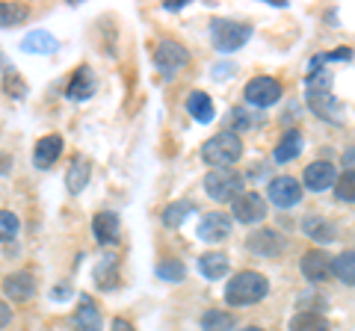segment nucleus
Segmentation results:
<instances>
[{
  "instance_id": "f257e3e1",
  "label": "nucleus",
  "mask_w": 355,
  "mask_h": 331,
  "mask_svg": "<svg viewBox=\"0 0 355 331\" xmlns=\"http://www.w3.org/2000/svg\"><path fill=\"white\" fill-rule=\"evenodd\" d=\"M266 293H270V281H266L261 272L246 269V272H237L234 278L228 281L225 302L228 305H254V302H261Z\"/></svg>"
},
{
  "instance_id": "423d86ee",
  "label": "nucleus",
  "mask_w": 355,
  "mask_h": 331,
  "mask_svg": "<svg viewBox=\"0 0 355 331\" xmlns=\"http://www.w3.org/2000/svg\"><path fill=\"white\" fill-rule=\"evenodd\" d=\"M243 95H246V104L249 107H272V104H279L282 101V83L279 80H272V77H254V80L246 83V89H243Z\"/></svg>"
},
{
  "instance_id": "f704fd0d",
  "label": "nucleus",
  "mask_w": 355,
  "mask_h": 331,
  "mask_svg": "<svg viewBox=\"0 0 355 331\" xmlns=\"http://www.w3.org/2000/svg\"><path fill=\"white\" fill-rule=\"evenodd\" d=\"M335 60H352V51H349V48H335L331 53H323V57H314V60H311V71H314L317 65H326V62H335Z\"/></svg>"
},
{
  "instance_id": "72a5a7b5",
  "label": "nucleus",
  "mask_w": 355,
  "mask_h": 331,
  "mask_svg": "<svg viewBox=\"0 0 355 331\" xmlns=\"http://www.w3.org/2000/svg\"><path fill=\"white\" fill-rule=\"evenodd\" d=\"M27 18V9L24 6H9V3H0V24L3 27H12L18 21Z\"/></svg>"
},
{
  "instance_id": "7ed1b4c3",
  "label": "nucleus",
  "mask_w": 355,
  "mask_h": 331,
  "mask_svg": "<svg viewBox=\"0 0 355 331\" xmlns=\"http://www.w3.org/2000/svg\"><path fill=\"white\" fill-rule=\"evenodd\" d=\"M308 104L317 116H323L329 121L340 125V116H338V104L331 98V74L329 71H311L308 74Z\"/></svg>"
},
{
  "instance_id": "0eeeda50",
  "label": "nucleus",
  "mask_w": 355,
  "mask_h": 331,
  "mask_svg": "<svg viewBox=\"0 0 355 331\" xmlns=\"http://www.w3.org/2000/svg\"><path fill=\"white\" fill-rule=\"evenodd\" d=\"M266 195H270V202L275 207H293L302 202V184L291 175H284V178H272L270 186H266Z\"/></svg>"
},
{
  "instance_id": "9b49d317",
  "label": "nucleus",
  "mask_w": 355,
  "mask_h": 331,
  "mask_svg": "<svg viewBox=\"0 0 355 331\" xmlns=\"http://www.w3.org/2000/svg\"><path fill=\"white\" fill-rule=\"evenodd\" d=\"M335 181H338V169L329 160H317L305 169V186L311 193H326L329 186H335Z\"/></svg>"
},
{
  "instance_id": "39448f33",
  "label": "nucleus",
  "mask_w": 355,
  "mask_h": 331,
  "mask_svg": "<svg viewBox=\"0 0 355 331\" xmlns=\"http://www.w3.org/2000/svg\"><path fill=\"white\" fill-rule=\"evenodd\" d=\"M252 36V27L249 24H240V21H225V18H216L210 24V39H214V48L222 53H234L249 42Z\"/></svg>"
},
{
  "instance_id": "f8f14e48",
  "label": "nucleus",
  "mask_w": 355,
  "mask_h": 331,
  "mask_svg": "<svg viewBox=\"0 0 355 331\" xmlns=\"http://www.w3.org/2000/svg\"><path fill=\"white\" fill-rule=\"evenodd\" d=\"M228 234H231V216L219 213V211L205 213L202 222H198V237L207 240V242H222Z\"/></svg>"
},
{
  "instance_id": "5701e85b",
  "label": "nucleus",
  "mask_w": 355,
  "mask_h": 331,
  "mask_svg": "<svg viewBox=\"0 0 355 331\" xmlns=\"http://www.w3.org/2000/svg\"><path fill=\"white\" fill-rule=\"evenodd\" d=\"M302 228H305V234H308L311 240H317V242H331V240H335V234H338L335 225L326 222L323 216H314V213L305 216Z\"/></svg>"
},
{
  "instance_id": "4468645a",
  "label": "nucleus",
  "mask_w": 355,
  "mask_h": 331,
  "mask_svg": "<svg viewBox=\"0 0 355 331\" xmlns=\"http://www.w3.org/2000/svg\"><path fill=\"white\" fill-rule=\"evenodd\" d=\"M71 325L74 331H101V314H98V305L89 299V296H80V305L71 316Z\"/></svg>"
},
{
  "instance_id": "412c9836",
  "label": "nucleus",
  "mask_w": 355,
  "mask_h": 331,
  "mask_svg": "<svg viewBox=\"0 0 355 331\" xmlns=\"http://www.w3.org/2000/svg\"><path fill=\"white\" fill-rule=\"evenodd\" d=\"M21 51H27V53H53L57 51V39H53L48 30H33V33L24 36V42H21Z\"/></svg>"
},
{
  "instance_id": "c9c22d12",
  "label": "nucleus",
  "mask_w": 355,
  "mask_h": 331,
  "mask_svg": "<svg viewBox=\"0 0 355 331\" xmlns=\"http://www.w3.org/2000/svg\"><path fill=\"white\" fill-rule=\"evenodd\" d=\"M110 331H133V325L128 323V319L119 316V319H113V328H110Z\"/></svg>"
},
{
  "instance_id": "2eb2a0df",
  "label": "nucleus",
  "mask_w": 355,
  "mask_h": 331,
  "mask_svg": "<svg viewBox=\"0 0 355 331\" xmlns=\"http://www.w3.org/2000/svg\"><path fill=\"white\" fill-rule=\"evenodd\" d=\"M3 290L12 302H27V299H33V293H36V278H33L30 272H15L3 281Z\"/></svg>"
},
{
  "instance_id": "ddd939ff",
  "label": "nucleus",
  "mask_w": 355,
  "mask_h": 331,
  "mask_svg": "<svg viewBox=\"0 0 355 331\" xmlns=\"http://www.w3.org/2000/svg\"><path fill=\"white\" fill-rule=\"evenodd\" d=\"M62 154V136L60 134H48L36 142V151H33V163H36V169H51L57 157Z\"/></svg>"
},
{
  "instance_id": "4c0bfd02",
  "label": "nucleus",
  "mask_w": 355,
  "mask_h": 331,
  "mask_svg": "<svg viewBox=\"0 0 355 331\" xmlns=\"http://www.w3.org/2000/svg\"><path fill=\"white\" fill-rule=\"evenodd\" d=\"M187 3H184V0H178V3H175V0H169V3H166V9H172V12H175V9H184Z\"/></svg>"
},
{
  "instance_id": "c85d7f7f",
  "label": "nucleus",
  "mask_w": 355,
  "mask_h": 331,
  "mask_svg": "<svg viewBox=\"0 0 355 331\" xmlns=\"http://www.w3.org/2000/svg\"><path fill=\"white\" fill-rule=\"evenodd\" d=\"M234 328V316L228 311H207L202 316V331H231Z\"/></svg>"
},
{
  "instance_id": "7c9ffc66",
  "label": "nucleus",
  "mask_w": 355,
  "mask_h": 331,
  "mask_svg": "<svg viewBox=\"0 0 355 331\" xmlns=\"http://www.w3.org/2000/svg\"><path fill=\"white\" fill-rule=\"evenodd\" d=\"M261 121V116H254V113H249L246 107H237V109H231V127L234 130H249V127H254Z\"/></svg>"
},
{
  "instance_id": "58836bf2",
  "label": "nucleus",
  "mask_w": 355,
  "mask_h": 331,
  "mask_svg": "<svg viewBox=\"0 0 355 331\" xmlns=\"http://www.w3.org/2000/svg\"><path fill=\"white\" fill-rule=\"evenodd\" d=\"M347 163H355V148H352V151L347 154Z\"/></svg>"
},
{
  "instance_id": "6ab92c4d",
  "label": "nucleus",
  "mask_w": 355,
  "mask_h": 331,
  "mask_svg": "<svg viewBox=\"0 0 355 331\" xmlns=\"http://www.w3.org/2000/svg\"><path fill=\"white\" fill-rule=\"evenodd\" d=\"M92 92H95L92 71H89V69H77L74 77H71V83H69V89H65V95H69L71 101H86Z\"/></svg>"
},
{
  "instance_id": "20e7f679",
  "label": "nucleus",
  "mask_w": 355,
  "mask_h": 331,
  "mask_svg": "<svg viewBox=\"0 0 355 331\" xmlns=\"http://www.w3.org/2000/svg\"><path fill=\"white\" fill-rule=\"evenodd\" d=\"M243 186H246V181H243V175L237 169H214L205 178V193L214 202H237L246 193Z\"/></svg>"
},
{
  "instance_id": "f03ea898",
  "label": "nucleus",
  "mask_w": 355,
  "mask_h": 331,
  "mask_svg": "<svg viewBox=\"0 0 355 331\" xmlns=\"http://www.w3.org/2000/svg\"><path fill=\"white\" fill-rule=\"evenodd\" d=\"M240 157H243V142L234 130H222V134L210 136L202 145V160L207 166H214V169H228Z\"/></svg>"
},
{
  "instance_id": "e433bc0d",
  "label": "nucleus",
  "mask_w": 355,
  "mask_h": 331,
  "mask_svg": "<svg viewBox=\"0 0 355 331\" xmlns=\"http://www.w3.org/2000/svg\"><path fill=\"white\" fill-rule=\"evenodd\" d=\"M9 319H12V311H9L6 305H0V328L9 325Z\"/></svg>"
},
{
  "instance_id": "9d476101",
  "label": "nucleus",
  "mask_w": 355,
  "mask_h": 331,
  "mask_svg": "<svg viewBox=\"0 0 355 331\" xmlns=\"http://www.w3.org/2000/svg\"><path fill=\"white\" fill-rule=\"evenodd\" d=\"M331 260L323 249H311L302 255V275L311 281V284H323L331 278Z\"/></svg>"
},
{
  "instance_id": "f3484780",
  "label": "nucleus",
  "mask_w": 355,
  "mask_h": 331,
  "mask_svg": "<svg viewBox=\"0 0 355 331\" xmlns=\"http://www.w3.org/2000/svg\"><path fill=\"white\" fill-rule=\"evenodd\" d=\"M119 231H121V225H119V216L116 213H110V211H104V213H98L95 219H92V234H95V240L98 242H116L119 240Z\"/></svg>"
},
{
  "instance_id": "473e14b6",
  "label": "nucleus",
  "mask_w": 355,
  "mask_h": 331,
  "mask_svg": "<svg viewBox=\"0 0 355 331\" xmlns=\"http://www.w3.org/2000/svg\"><path fill=\"white\" fill-rule=\"evenodd\" d=\"M157 278H163V281H181L184 278L181 260H160L157 263Z\"/></svg>"
},
{
  "instance_id": "393cba45",
  "label": "nucleus",
  "mask_w": 355,
  "mask_h": 331,
  "mask_svg": "<svg viewBox=\"0 0 355 331\" xmlns=\"http://www.w3.org/2000/svg\"><path fill=\"white\" fill-rule=\"evenodd\" d=\"M86 181H89V160H83L80 154H77V157L71 160L69 175H65V184H69L71 193H80L86 186Z\"/></svg>"
},
{
  "instance_id": "1a4fd4ad",
  "label": "nucleus",
  "mask_w": 355,
  "mask_h": 331,
  "mask_svg": "<svg viewBox=\"0 0 355 331\" xmlns=\"http://www.w3.org/2000/svg\"><path fill=\"white\" fill-rule=\"evenodd\" d=\"M243 225H254V222H263L266 219V202L258 193H243L237 202H234V213H231Z\"/></svg>"
},
{
  "instance_id": "6e6552de",
  "label": "nucleus",
  "mask_w": 355,
  "mask_h": 331,
  "mask_svg": "<svg viewBox=\"0 0 355 331\" xmlns=\"http://www.w3.org/2000/svg\"><path fill=\"white\" fill-rule=\"evenodd\" d=\"M187 62H190V53H187L184 45H178L172 39H163L157 51H154V65H157L160 71H178V69H184Z\"/></svg>"
},
{
  "instance_id": "a878e982",
  "label": "nucleus",
  "mask_w": 355,
  "mask_h": 331,
  "mask_svg": "<svg viewBox=\"0 0 355 331\" xmlns=\"http://www.w3.org/2000/svg\"><path fill=\"white\" fill-rule=\"evenodd\" d=\"M331 275H338L343 284L355 287V251H343L340 258L331 260Z\"/></svg>"
},
{
  "instance_id": "aec40b11",
  "label": "nucleus",
  "mask_w": 355,
  "mask_h": 331,
  "mask_svg": "<svg viewBox=\"0 0 355 331\" xmlns=\"http://www.w3.org/2000/svg\"><path fill=\"white\" fill-rule=\"evenodd\" d=\"M187 113H190L196 121L207 125V121H214L216 109H214V101H210V95H205V92H193L190 98H187Z\"/></svg>"
},
{
  "instance_id": "bb28decb",
  "label": "nucleus",
  "mask_w": 355,
  "mask_h": 331,
  "mask_svg": "<svg viewBox=\"0 0 355 331\" xmlns=\"http://www.w3.org/2000/svg\"><path fill=\"white\" fill-rule=\"evenodd\" d=\"M119 258H104L101 263L95 267V281L101 284V290H113L116 281H119Z\"/></svg>"
},
{
  "instance_id": "b1692460",
  "label": "nucleus",
  "mask_w": 355,
  "mask_h": 331,
  "mask_svg": "<svg viewBox=\"0 0 355 331\" xmlns=\"http://www.w3.org/2000/svg\"><path fill=\"white\" fill-rule=\"evenodd\" d=\"M329 319L320 316V314H311V311H302L291 319V331H329Z\"/></svg>"
},
{
  "instance_id": "cd10ccee",
  "label": "nucleus",
  "mask_w": 355,
  "mask_h": 331,
  "mask_svg": "<svg viewBox=\"0 0 355 331\" xmlns=\"http://www.w3.org/2000/svg\"><path fill=\"white\" fill-rule=\"evenodd\" d=\"M196 213V204L193 202H178V204H169L163 211V225L166 228H178V225H184V219Z\"/></svg>"
},
{
  "instance_id": "a211bd4d",
  "label": "nucleus",
  "mask_w": 355,
  "mask_h": 331,
  "mask_svg": "<svg viewBox=\"0 0 355 331\" xmlns=\"http://www.w3.org/2000/svg\"><path fill=\"white\" fill-rule=\"evenodd\" d=\"M228 258L222 255V251H205L202 258H198V272L205 275V278H210V281H216V278H222V275L228 272Z\"/></svg>"
},
{
  "instance_id": "dca6fc26",
  "label": "nucleus",
  "mask_w": 355,
  "mask_h": 331,
  "mask_svg": "<svg viewBox=\"0 0 355 331\" xmlns=\"http://www.w3.org/2000/svg\"><path fill=\"white\" fill-rule=\"evenodd\" d=\"M282 237L275 234L272 228H263V231H258V234H252L249 237V249L254 251V255H261V258H272V255H279L282 251Z\"/></svg>"
},
{
  "instance_id": "2f4dec72",
  "label": "nucleus",
  "mask_w": 355,
  "mask_h": 331,
  "mask_svg": "<svg viewBox=\"0 0 355 331\" xmlns=\"http://www.w3.org/2000/svg\"><path fill=\"white\" fill-rule=\"evenodd\" d=\"M18 216L15 213H9V211H0V242H9V240H15L18 234Z\"/></svg>"
},
{
  "instance_id": "ea45409f",
  "label": "nucleus",
  "mask_w": 355,
  "mask_h": 331,
  "mask_svg": "<svg viewBox=\"0 0 355 331\" xmlns=\"http://www.w3.org/2000/svg\"><path fill=\"white\" fill-rule=\"evenodd\" d=\"M243 331H263V328H258V325H246V328H243Z\"/></svg>"
},
{
  "instance_id": "c756f323",
  "label": "nucleus",
  "mask_w": 355,
  "mask_h": 331,
  "mask_svg": "<svg viewBox=\"0 0 355 331\" xmlns=\"http://www.w3.org/2000/svg\"><path fill=\"white\" fill-rule=\"evenodd\" d=\"M335 195L340 202H355V169H347L335 181Z\"/></svg>"
},
{
  "instance_id": "4be33fe9",
  "label": "nucleus",
  "mask_w": 355,
  "mask_h": 331,
  "mask_svg": "<svg viewBox=\"0 0 355 331\" xmlns=\"http://www.w3.org/2000/svg\"><path fill=\"white\" fill-rule=\"evenodd\" d=\"M299 151H302V134H299V130H287L282 142L275 145L272 157H275V163H291V160H296Z\"/></svg>"
}]
</instances>
